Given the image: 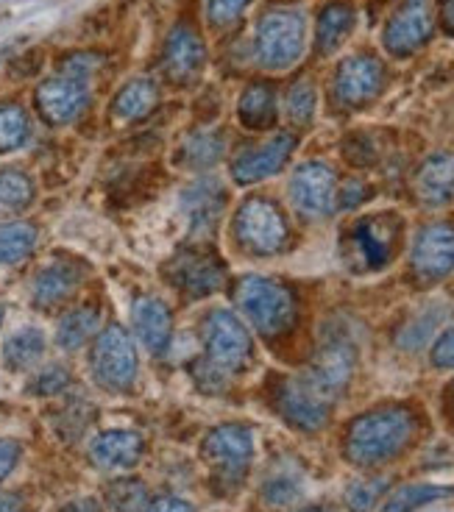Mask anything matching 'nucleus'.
<instances>
[{"label":"nucleus","mask_w":454,"mask_h":512,"mask_svg":"<svg viewBox=\"0 0 454 512\" xmlns=\"http://www.w3.org/2000/svg\"><path fill=\"white\" fill-rule=\"evenodd\" d=\"M234 301L243 309L248 323L260 334L276 337L287 332L296 320V301L285 284L265 279V276H246L234 287Z\"/></svg>","instance_id":"obj_3"},{"label":"nucleus","mask_w":454,"mask_h":512,"mask_svg":"<svg viewBox=\"0 0 454 512\" xmlns=\"http://www.w3.org/2000/svg\"><path fill=\"white\" fill-rule=\"evenodd\" d=\"M204 359L226 376L243 371L251 359V334L229 309H212L201 323Z\"/></svg>","instance_id":"obj_7"},{"label":"nucleus","mask_w":454,"mask_h":512,"mask_svg":"<svg viewBox=\"0 0 454 512\" xmlns=\"http://www.w3.org/2000/svg\"><path fill=\"white\" fill-rule=\"evenodd\" d=\"M382 84H385V67L374 56L360 53V56H349L338 67L335 95L346 106H360V103H368L371 98H377Z\"/></svg>","instance_id":"obj_16"},{"label":"nucleus","mask_w":454,"mask_h":512,"mask_svg":"<svg viewBox=\"0 0 454 512\" xmlns=\"http://www.w3.org/2000/svg\"><path fill=\"white\" fill-rule=\"evenodd\" d=\"M432 365L441 371H452L454 368V326L438 337V343L432 346Z\"/></svg>","instance_id":"obj_41"},{"label":"nucleus","mask_w":454,"mask_h":512,"mask_svg":"<svg viewBox=\"0 0 454 512\" xmlns=\"http://www.w3.org/2000/svg\"><path fill=\"white\" fill-rule=\"evenodd\" d=\"M335 173L324 162H304L290 179V201L304 218H326L335 204Z\"/></svg>","instance_id":"obj_13"},{"label":"nucleus","mask_w":454,"mask_h":512,"mask_svg":"<svg viewBox=\"0 0 454 512\" xmlns=\"http://www.w3.org/2000/svg\"><path fill=\"white\" fill-rule=\"evenodd\" d=\"M159 101V90L151 78H134L123 90L117 92L115 103H112V115L120 123H131L145 117Z\"/></svg>","instance_id":"obj_25"},{"label":"nucleus","mask_w":454,"mask_h":512,"mask_svg":"<svg viewBox=\"0 0 454 512\" xmlns=\"http://www.w3.org/2000/svg\"><path fill=\"white\" fill-rule=\"evenodd\" d=\"M449 315V307L446 304H429V307L418 309L410 323H404L399 334H396V343L404 351H418L424 348L432 340V334L438 332L443 320Z\"/></svg>","instance_id":"obj_27"},{"label":"nucleus","mask_w":454,"mask_h":512,"mask_svg":"<svg viewBox=\"0 0 454 512\" xmlns=\"http://www.w3.org/2000/svg\"><path fill=\"white\" fill-rule=\"evenodd\" d=\"M237 115L248 128L271 126L276 120V95L271 84H251L240 98Z\"/></svg>","instance_id":"obj_31"},{"label":"nucleus","mask_w":454,"mask_h":512,"mask_svg":"<svg viewBox=\"0 0 454 512\" xmlns=\"http://www.w3.org/2000/svg\"><path fill=\"white\" fill-rule=\"evenodd\" d=\"M304 490H307L304 471L296 462L279 460L262 482V499L268 501L271 507H290L304 496Z\"/></svg>","instance_id":"obj_24"},{"label":"nucleus","mask_w":454,"mask_h":512,"mask_svg":"<svg viewBox=\"0 0 454 512\" xmlns=\"http://www.w3.org/2000/svg\"><path fill=\"white\" fill-rule=\"evenodd\" d=\"M418 198L427 206H443L454 198V154H432L416 176Z\"/></svg>","instance_id":"obj_23"},{"label":"nucleus","mask_w":454,"mask_h":512,"mask_svg":"<svg viewBox=\"0 0 454 512\" xmlns=\"http://www.w3.org/2000/svg\"><path fill=\"white\" fill-rule=\"evenodd\" d=\"M42 354H45V334L39 332V329H20L3 346V362L12 371H28V368H34L39 359H42Z\"/></svg>","instance_id":"obj_30"},{"label":"nucleus","mask_w":454,"mask_h":512,"mask_svg":"<svg viewBox=\"0 0 454 512\" xmlns=\"http://www.w3.org/2000/svg\"><path fill=\"white\" fill-rule=\"evenodd\" d=\"M84 268L73 262V259H56L48 268H42L34 279V304L42 309H51L56 304L67 301L76 293L81 284Z\"/></svg>","instance_id":"obj_21"},{"label":"nucleus","mask_w":454,"mask_h":512,"mask_svg":"<svg viewBox=\"0 0 454 512\" xmlns=\"http://www.w3.org/2000/svg\"><path fill=\"white\" fill-rule=\"evenodd\" d=\"M90 368L95 382L112 390V393H126L137 382V348L131 343L129 332L123 326H106L98 334L90 354Z\"/></svg>","instance_id":"obj_8"},{"label":"nucleus","mask_w":454,"mask_h":512,"mask_svg":"<svg viewBox=\"0 0 454 512\" xmlns=\"http://www.w3.org/2000/svg\"><path fill=\"white\" fill-rule=\"evenodd\" d=\"M315 87L310 81H299L293 84V90L287 92V115L293 123L299 126H307L312 117H315Z\"/></svg>","instance_id":"obj_38"},{"label":"nucleus","mask_w":454,"mask_h":512,"mask_svg":"<svg viewBox=\"0 0 454 512\" xmlns=\"http://www.w3.org/2000/svg\"><path fill=\"white\" fill-rule=\"evenodd\" d=\"M39 234L31 223H0V265H14L37 248Z\"/></svg>","instance_id":"obj_32"},{"label":"nucleus","mask_w":454,"mask_h":512,"mask_svg":"<svg viewBox=\"0 0 454 512\" xmlns=\"http://www.w3.org/2000/svg\"><path fill=\"white\" fill-rule=\"evenodd\" d=\"M357 365V337H354V326L346 320H329L321 332L315 357H312L310 379L326 398L340 396L351 382V373Z\"/></svg>","instance_id":"obj_2"},{"label":"nucleus","mask_w":454,"mask_h":512,"mask_svg":"<svg viewBox=\"0 0 454 512\" xmlns=\"http://www.w3.org/2000/svg\"><path fill=\"white\" fill-rule=\"evenodd\" d=\"M165 273L170 276V282L176 284L182 293L193 295V298H204L212 295L215 290H221L226 270L223 262L209 251L201 248H184L168 262Z\"/></svg>","instance_id":"obj_12"},{"label":"nucleus","mask_w":454,"mask_h":512,"mask_svg":"<svg viewBox=\"0 0 454 512\" xmlns=\"http://www.w3.org/2000/svg\"><path fill=\"white\" fill-rule=\"evenodd\" d=\"M0 320H3V304H0Z\"/></svg>","instance_id":"obj_49"},{"label":"nucleus","mask_w":454,"mask_h":512,"mask_svg":"<svg viewBox=\"0 0 454 512\" xmlns=\"http://www.w3.org/2000/svg\"><path fill=\"white\" fill-rule=\"evenodd\" d=\"M106 504L112 512H148V487L140 479H117L106 487Z\"/></svg>","instance_id":"obj_36"},{"label":"nucleus","mask_w":454,"mask_h":512,"mask_svg":"<svg viewBox=\"0 0 454 512\" xmlns=\"http://www.w3.org/2000/svg\"><path fill=\"white\" fill-rule=\"evenodd\" d=\"M296 148V137L293 134H276L260 148H251L234 159L232 176L237 184H257L262 179H271L273 173H279L290 154Z\"/></svg>","instance_id":"obj_18"},{"label":"nucleus","mask_w":454,"mask_h":512,"mask_svg":"<svg viewBox=\"0 0 454 512\" xmlns=\"http://www.w3.org/2000/svg\"><path fill=\"white\" fill-rule=\"evenodd\" d=\"M148 512H195L187 501L176 499V496H162V499L151 501Z\"/></svg>","instance_id":"obj_44"},{"label":"nucleus","mask_w":454,"mask_h":512,"mask_svg":"<svg viewBox=\"0 0 454 512\" xmlns=\"http://www.w3.org/2000/svg\"><path fill=\"white\" fill-rule=\"evenodd\" d=\"M223 145L221 134L215 131H201V134H193L190 140L184 142L182 148V159L187 167H195V170H204V167L218 165L223 159Z\"/></svg>","instance_id":"obj_35"},{"label":"nucleus","mask_w":454,"mask_h":512,"mask_svg":"<svg viewBox=\"0 0 454 512\" xmlns=\"http://www.w3.org/2000/svg\"><path fill=\"white\" fill-rule=\"evenodd\" d=\"M20 451H23V448H20L17 440L0 437V482L14 471V465H17V460H20Z\"/></svg>","instance_id":"obj_42"},{"label":"nucleus","mask_w":454,"mask_h":512,"mask_svg":"<svg viewBox=\"0 0 454 512\" xmlns=\"http://www.w3.org/2000/svg\"><path fill=\"white\" fill-rule=\"evenodd\" d=\"M416 276L427 282H438L454 270V226L449 223H429L416 234L413 254H410Z\"/></svg>","instance_id":"obj_14"},{"label":"nucleus","mask_w":454,"mask_h":512,"mask_svg":"<svg viewBox=\"0 0 454 512\" xmlns=\"http://www.w3.org/2000/svg\"><path fill=\"white\" fill-rule=\"evenodd\" d=\"M204 42L193 26H176L165 42V73L176 81H190L204 67Z\"/></svg>","instance_id":"obj_19"},{"label":"nucleus","mask_w":454,"mask_h":512,"mask_svg":"<svg viewBox=\"0 0 454 512\" xmlns=\"http://www.w3.org/2000/svg\"><path fill=\"white\" fill-rule=\"evenodd\" d=\"M429 34H432L429 0H404L399 12L385 26V48L393 56H410L427 42Z\"/></svg>","instance_id":"obj_15"},{"label":"nucleus","mask_w":454,"mask_h":512,"mask_svg":"<svg viewBox=\"0 0 454 512\" xmlns=\"http://www.w3.org/2000/svg\"><path fill=\"white\" fill-rule=\"evenodd\" d=\"M92 64L81 56H70L62 64V70L48 81H42L37 90L39 115L53 126L73 123L90 103V78Z\"/></svg>","instance_id":"obj_4"},{"label":"nucleus","mask_w":454,"mask_h":512,"mask_svg":"<svg viewBox=\"0 0 454 512\" xmlns=\"http://www.w3.org/2000/svg\"><path fill=\"white\" fill-rule=\"evenodd\" d=\"M254 457V437L240 423H223L204 440V460L212 465V482L221 493H232L243 485Z\"/></svg>","instance_id":"obj_6"},{"label":"nucleus","mask_w":454,"mask_h":512,"mask_svg":"<svg viewBox=\"0 0 454 512\" xmlns=\"http://www.w3.org/2000/svg\"><path fill=\"white\" fill-rule=\"evenodd\" d=\"M90 457L104 471H123L143 457V437L129 429H112L92 440Z\"/></svg>","instance_id":"obj_20"},{"label":"nucleus","mask_w":454,"mask_h":512,"mask_svg":"<svg viewBox=\"0 0 454 512\" xmlns=\"http://www.w3.org/2000/svg\"><path fill=\"white\" fill-rule=\"evenodd\" d=\"M59 512H104V510H101V504H98L95 499H78L65 504Z\"/></svg>","instance_id":"obj_45"},{"label":"nucleus","mask_w":454,"mask_h":512,"mask_svg":"<svg viewBox=\"0 0 454 512\" xmlns=\"http://www.w3.org/2000/svg\"><path fill=\"white\" fill-rule=\"evenodd\" d=\"M131 318H134V329L140 334L143 346L154 354H162L170 346V337H173V318H170V309L151 295H143L134 301L131 309Z\"/></svg>","instance_id":"obj_22"},{"label":"nucleus","mask_w":454,"mask_h":512,"mask_svg":"<svg viewBox=\"0 0 454 512\" xmlns=\"http://www.w3.org/2000/svg\"><path fill=\"white\" fill-rule=\"evenodd\" d=\"M251 0H207V17L215 28H226L240 20Z\"/></svg>","instance_id":"obj_40"},{"label":"nucleus","mask_w":454,"mask_h":512,"mask_svg":"<svg viewBox=\"0 0 454 512\" xmlns=\"http://www.w3.org/2000/svg\"><path fill=\"white\" fill-rule=\"evenodd\" d=\"M332 398H326L307 376H290L276 387V410L301 432H318L329 421Z\"/></svg>","instance_id":"obj_10"},{"label":"nucleus","mask_w":454,"mask_h":512,"mask_svg":"<svg viewBox=\"0 0 454 512\" xmlns=\"http://www.w3.org/2000/svg\"><path fill=\"white\" fill-rule=\"evenodd\" d=\"M443 26L454 34V0H443Z\"/></svg>","instance_id":"obj_47"},{"label":"nucleus","mask_w":454,"mask_h":512,"mask_svg":"<svg viewBox=\"0 0 454 512\" xmlns=\"http://www.w3.org/2000/svg\"><path fill=\"white\" fill-rule=\"evenodd\" d=\"M365 187L360 181H349L343 190H340V209H354V206H360L365 201Z\"/></svg>","instance_id":"obj_43"},{"label":"nucleus","mask_w":454,"mask_h":512,"mask_svg":"<svg viewBox=\"0 0 454 512\" xmlns=\"http://www.w3.org/2000/svg\"><path fill=\"white\" fill-rule=\"evenodd\" d=\"M0 512H26V507L17 496H0Z\"/></svg>","instance_id":"obj_46"},{"label":"nucleus","mask_w":454,"mask_h":512,"mask_svg":"<svg viewBox=\"0 0 454 512\" xmlns=\"http://www.w3.org/2000/svg\"><path fill=\"white\" fill-rule=\"evenodd\" d=\"M454 496V487H443V485H407L402 490H396L388 501L382 512H416L421 507H427L432 501H441Z\"/></svg>","instance_id":"obj_33"},{"label":"nucleus","mask_w":454,"mask_h":512,"mask_svg":"<svg viewBox=\"0 0 454 512\" xmlns=\"http://www.w3.org/2000/svg\"><path fill=\"white\" fill-rule=\"evenodd\" d=\"M354 28V9L346 6V3H332L326 6L321 20H318V34H315V42H318V51L329 56L335 53L343 45V39L349 37V31Z\"/></svg>","instance_id":"obj_29"},{"label":"nucleus","mask_w":454,"mask_h":512,"mask_svg":"<svg viewBox=\"0 0 454 512\" xmlns=\"http://www.w3.org/2000/svg\"><path fill=\"white\" fill-rule=\"evenodd\" d=\"M385 493H388V479H382V476H377V479H357L346 490V504H349L351 512H368L374 510V504Z\"/></svg>","instance_id":"obj_37"},{"label":"nucleus","mask_w":454,"mask_h":512,"mask_svg":"<svg viewBox=\"0 0 454 512\" xmlns=\"http://www.w3.org/2000/svg\"><path fill=\"white\" fill-rule=\"evenodd\" d=\"M301 512H329V510H321V507H310V510H301Z\"/></svg>","instance_id":"obj_48"},{"label":"nucleus","mask_w":454,"mask_h":512,"mask_svg":"<svg viewBox=\"0 0 454 512\" xmlns=\"http://www.w3.org/2000/svg\"><path fill=\"white\" fill-rule=\"evenodd\" d=\"M307 42V17L299 9H273L260 20L254 48L265 70H287L299 62Z\"/></svg>","instance_id":"obj_5"},{"label":"nucleus","mask_w":454,"mask_h":512,"mask_svg":"<svg viewBox=\"0 0 454 512\" xmlns=\"http://www.w3.org/2000/svg\"><path fill=\"white\" fill-rule=\"evenodd\" d=\"M70 387V373L62 368V365H48V368H42V371L31 379L28 384V390L34 393V396H56V393H62Z\"/></svg>","instance_id":"obj_39"},{"label":"nucleus","mask_w":454,"mask_h":512,"mask_svg":"<svg viewBox=\"0 0 454 512\" xmlns=\"http://www.w3.org/2000/svg\"><path fill=\"white\" fill-rule=\"evenodd\" d=\"M226 209V192L218 179H198L182 192V212L195 237H207Z\"/></svg>","instance_id":"obj_17"},{"label":"nucleus","mask_w":454,"mask_h":512,"mask_svg":"<svg viewBox=\"0 0 454 512\" xmlns=\"http://www.w3.org/2000/svg\"><path fill=\"white\" fill-rule=\"evenodd\" d=\"M234 237L248 254L273 256L287 245V223L271 201L251 198L234 218Z\"/></svg>","instance_id":"obj_9"},{"label":"nucleus","mask_w":454,"mask_h":512,"mask_svg":"<svg viewBox=\"0 0 454 512\" xmlns=\"http://www.w3.org/2000/svg\"><path fill=\"white\" fill-rule=\"evenodd\" d=\"M98 326H101V309L98 307L84 304V307L70 309L56 329V343L65 351H76V348L90 343V337L98 332Z\"/></svg>","instance_id":"obj_26"},{"label":"nucleus","mask_w":454,"mask_h":512,"mask_svg":"<svg viewBox=\"0 0 454 512\" xmlns=\"http://www.w3.org/2000/svg\"><path fill=\"white\" fill-rule=\"evenodd\" d=\"M413 432H416V421L402 407L360 415L351 423L349 435H346V460L360 468L382 465L402 454L407 443L413 440Z\"/></svg>","instance_id":"obj_1"},{"label":"nucleus","mask_w":454,"mask_h":512,"mask_svg":"<svg viewBox=\"0 0 454 512\" xmlns=\"http://www.w3.org/2000/svg\"><path fill=\"white\" fill-rule=\"evenodd\" d=\"M396 234H399V218L393 215L363 218L351 229L346 259L354 265V270L385 268L396 245Z\"/></svg>","instance_id":"obj_11"},{"label":"nucleus","mask_w":454,"mask_h":512,"mask_svg":"<svg viewBox=\"0 0 454 512\" xmlns=\"http://www.w3.org/2000/svg\"><path fill=\"white\" fill-rule=\"evenodd\" d=\"M31 137V120L20 103H0V154L23 148Z\"/></svg>","instance_id":"obj_34"},{"label":"nucleus","mask_w":454,"mask_h":512,"mask_svg":"<svg viewBox=\"0 0 454 512\" xmlns=\"http://www.w3.org/2000/svg\"><path fill=\"white\" fill-rule=\"evenodd\" d=\"M34 201V181L17 167L0 170V218H14L26 212Z\"/></svg>","instance_id":"obj_28"}]
</instances>
